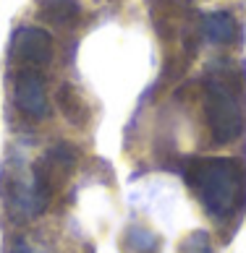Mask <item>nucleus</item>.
<instances>
[{
	"instance_id": "nucleus-10",
	"label": "nucleus",
	"mask_w": 246,
	"mask_h": 253,
	"mask_svg": "<svg viewBox=\"0 0 246 253\" xmlns=\"http://www.w3.org/2000/svg\"><path fill=\"white\" fill-rule=\"evenodd\" d=\"M11 253H53V248H47L45 243L34 240V238H18L13 243Z\"/></svg>"
},
{
	"instance_id": "nucleus-1",
	"label": "nucleus",
	"mask_w": 246,
	"mask_h": 253,
	"mask_svg": "<svg viewBox=\"0 0 246 253\" xmlns=\"http://www.w3.org/2000/svg\"><path fill=\"white\" fill-rule=\"evenodd\" d=\"M188 188L215 219L231 217L233 209L246 199V170L231 157H202L188 159L184 167Z\"/></svg>"
},
{
	"instance_id": "nucleus-8",
	"label": "nucleus",
	"mask_w": 246,
	"mask_h": 253,
	"mask_svg": "<svg viewBox=\"0 0 246 253\" xmlns=\"http://www.w3.org/2000/svg\"><path fill=\"white\" fill-rule=\"evenodd\" d=\"M58 107L71 126H84L89 120V112H87V105H84L81 94L73 86H68V84L58 89Z\"/></svg>"
},
{
	"instance_id": "nucleus-6",
	"label": "nucleus",
	"mask_w": 246,
	"mask_h": 253,
	"mask_svg": "<svg viewBox=\"0 0 246 253\" xmlns=\"http://www.w3.org/2000/svg\"><path fill=\"white\" fill-rule=\"evenodd\" d=\"M123 246L131 253H160L163 238L144 224H128L126 232H123Z\"/></svg>"
},
{
	"instance_id": "nucleus-3",
	"label": "nucleus",
	"mask_w": 246,
	"mask_h": 253,
	"mask_svg": "<svg viewBox=\"0 0 246 253\" xmlns=\"http://www.w3.org/2000/svg\"><path fill=\"white\" fill-rule=\"evenodd\" d=\"M55 44L50 32L40 29V26H18L11 40V58L21 65V68H34L40 71L45 65L53 63Z\"/></svg>"
},
{
	"instance_id": "nucleus-2",
	"label": "nucleus",
	"mask_w": 246,
	"mask_h": 253,
	"mask_svg": "<svg viewBox=\"0 0 246 253\" xmlns=\"http://www.w3.org/2000/svg\"><path fill=\"white\" fill-rule=\"evenodd\" d=\"M204 115L210 136L217 144H231L244 130V102L236 81L225 73H212L204 81Z\"/></svg>"
},
{
	"instance_id": "nucleus-9",
	"label": "nucleus",
	"mask_w": 246,
	"mask_h": 253,
	"mask_svg": "<svg viewBox=\"0 0 246 253\" xmlns=\"http://www.w3.org/2000/svg\"><path fill=\"white\" fill-rule=\"evenodd\" d=\"M181 253H212V246H210V235L202 230H196L191 232L186 240H184V246H181Z\"/></svg>"
},
{
	"instance_id": "nucleus-4",
	"label": "nucleus",
	"mask_w": 246,
	"mask_h": 253,
	"mask_svg": "<svg viewBox=\"0 0 246 253\" xmlns=\"http://www.w3.org/2000/svg\"><path fill=\"white\" fill-rule=\"evenodd\" d=\"M13 97L16 105L24 115L29 118H45L50 105H47V91H45V79L34 68H21L13 81Z\"/></svg>"
},
{
	"instance_id": "nucleus-5",
	"label": "nucleus",
	"mask_w": 246,
	"mask_h": 253,
	"mask_svg": "<svg viewBox=\"0 0 246 253\" xmlns=\"http://www.w3.org/2000/svg\"><path fill=\"white\" fill-rule=\"evenodd\" d=\"M204 34L212 44H231L239 34V26L228 11H215L204 16Z\"/></svg>"
},
{
	"instance_id": "nucleus-7",
	"label": "nucleus",
	"mask_w": 246,
	"mask_h": 253,
	"mask_svg": "<svg viewBox=\"0 0 246 253\" xmlns=\"http://www.w3.org/2000/svg\"><path fill=\"white\" fill-rule=\"evenodd\" d=\"M81 8L76 0H40V16L55 26H68L79 18Z\"/></svg>"
}]
</instances>
